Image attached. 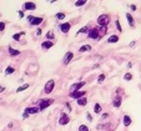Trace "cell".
<instances>
[{
  "mask_svg": "<svg viewBox=\"0 0 141 131\" xmlns=\"http://www.w3.org/2000/svg\"><path fill=\"white\" fill-rule=\"evenodd\" d=\"M19 16L23 18V16H24V13H23V11H19Z\"/></svg>",
  "mask_w": 141,
  "mask_h": 131,
  "instance_id": "cell-39",
  "label": "cell"
},
{
  "mask_svg": "<svg viewBox=\"0 0 141 131\" xmlns=\"http://www.w3.org/2000/svg\"><path fill=\"white\" fill-rule=\"evenodd\" d=\"M54 86H55V81H54V80H49V81L45 84V87H44L45 94H50V92L54 90Z\"/></svg>",
  "mask_w": 141,
  "mask_h": 131,
  "instance_id": "cell-3",
  "label": "cell"
},
{
  "mask_svg": "<svg viewBox=\"0 0 141 131\" xmlns=\"http://www.w3.org/2000/svg\"><path fill=\"white\" fill-rule=\"evenodd\" d=\"M69 121H70V117L65 114V112H61V115H60V120H59V124L60 125H66V124H69Z\"/></svg>",
  "mask_w": 141,
  "mask_h": 131,
  "instance_id": "cell-4",
  "label": "cell"
},
{
  "mask_svg": "<svg viewBox=\"0 0 141 131\" xmlns=\"http://www.w3.org/2000/svg\"><path fill=\"white\" fill-rule=\"evenodd\" d=\"M89 38L90 39H97L99 38V30L97 29H91L89 32Z\"/></svg>",
  "mask_w": 141,
  "mask_h": 131,
  "instance_id": "cell-9",
  "label": "cell"
},
{
  "mask_svg": "<svg viewBox=\"0 0 141 131\" xmlns=\"http://www.w3.org/2000/svg\"><path fill=\"white\" fill-rule=\"evenodd\" d=\"M39 111H40V110H39V107H26L24 114L30 115V114H36V112H39Z\"/></svg>",
  "mask_w": 141,
  "mask_h": 131,
  "instance_id": "cell-8",
  "label": "cell"
},
{
  "mask_svg": "<svg viewBox=\"0 0 141 131\" xmlns=\"http://www.w3.org/2000/svg\"><path fill=\"white\" fill-rule=\"evenodd\" d=\"M42 49H50L52 46V42L51 41H45V42H42Z\"/></svg>",
  "mask_w": 141,
  "mask_h": 131,
  "instance_id": "cell-19",
  "label": "cell"
},
{
  "mask_svg": "<svg viewBox=\"0 0 141 131\" xmlns=\"http://www.w3.org/2000/svg\"><path fill=\"white\" fill-rule=\"evenodd\" d=\"M24 8L26 9V10H35V4L34 3H25V5H24Z\"/></svg>",
  "mask_w": 141,
  "mask_h": 131,
  "instance_id": "cell-14",
  "label": "cell"
},
{
  "mask_svg": "<svg viewBox=\"0 0 141 131\" xmlns=\"http://www.w3.org/2000/svg\"><path fill=\"white\" fill-rule=\"evenodd\" d=\"M60 30H61L62 32H68V31L70 30V23H64V24H61V25H60Z\"/></svg>",
  "mask_w": 141,
  "mask_h": 131,
  "instance_id": "cell-10",
  "label": "cell"
},
{
  "mask_svg": "<svg viewBox=\"0 0 141 131\" xmlns=\"http://www.w3.org/2000/svg\"><path fill=\"white\" fill-rule=\"evenodd\" d=\"M85 85V81H81V82H76V84H74L70 86V90L71 92H75V91H80V89Z\"/></svg>",
  "mask_w": 141,
  "mask_h": 131,
  "instance_id": "cell-5",
  "label": "cell"
},
{
  "mask_svg": "<svg viewBox=\"0 0 141 131\" xmlns=\"http://www.w3.org/2000/svg\"><path fill=\"white\" fill-rule=\"evenodd\" d=\"M89 50H91L90 45H84V46L80 48V52H86V51H89Z\"/></svg>",
  "mask_w": 141,
  "mask_h": 131,
  "instance_id": "cell-21",
  "label": "cell"
},
{
  "mask_svg": "<svg viewBox=\"0 0 141 131\" xmlns=\"http://www.w3.org/2000/svg\"><path fill=\"white\" fill-rule=\"evenodd\" d=\"M101 110H102L101 105H100V104H95V106H94V111H95V114H100Z\"/></svg>",
  "mask_w": 141,
  "mask_h": 131,
  "instance_id": "cell-17",
  "label": "cell"
},
{
  "mask_svg": "<svg viewBox=\"0 0 141 131\" xmlns=\"http://www.w3.org/2000/svg\"><path fill=\"white\" fill-rule=\"evenodd\" d=\"M52 102H54L52 99H44V100H40V102H39V110H40V111L44 110V109H46L48 106H50Z\"/></svg>",
  "mask_w": 141,
  "mask_h": 131,
  "instance_id": "cell-1",
  "label": "cell"
},
{
  "mask_svg": "<svg viewBox=\"0 0 141 131\" xmlns=\"http://www.w3.org/2000/svg\"><path fill=\"white\" fill-rule=\"evenodd\" d=\"M106 117H109V114H104V115L101 116V119H106Z\"/></svg>",
  "mask_w": 141,
  "mask_h": 131,
  "instance_id": "cell-36",
  "label": "cell"
},
{
  "mask_svg": "<svg viewBox=\"0 0 141 131\" xmlns=\"http://www.w3.org/2000/svg\"><path fill=\"white\" fill-rule=\"evenodd\" d=\"M28 20H29V21H30V23H31V21H32V20H34V16H28Z\"/></svg>",
  "mask_w": 141,
  "mask_h": 131,
  "instance_id": "cell-35",
  "label": "cell"
},
{
  "mask_svg": "<svg viewBox=\"0 0 141 131\" xmlns=\"http://www.w3.org/2000/svg\"><path fill=\"white\" fill-rule=\"evenodd\" d=\"M131 122H132V120H131V117H130L129 115H125L124 116V126H130L131 125Z\"/></svg>",
  "mask_w": 141,
  "mask_h": 131,
  "instance_id": "cell-11",
  "label": "cell"
},
{
  "mask_svg": "<svg viewBox=\"0 0 141 131\" xmlns=\"http://www.w3.org/2000/svg\"><path fill=\"white\" fill-rule=\"evenodd\" d=\"M46 38H48V39H54V32H52V31H49L48 34H46Z\"/></svg>",
  "mask_w": 141,
  "mask_h": 131,
  "instance_id": "cell-28",
  "label": "cell"
},
{
  "mask_svg": "<svg viewBox=\"0 0 141 131\" xmlns=\"http://www.w3.org/2000/svg\"><path fill=\"white\" fill-rule=\"evenodd\" d=\"M126 19H127V23H129L130 26H134V25H135V23H134V18L130 15V13L126 14Z\"/></svg>",
  "mask_w": 141,
  "mask_h": 131,
  "instance_id": "cell-12",
  "label": "cell"
},
{
  "mask_svg": "<svg viewBox=\"0 0 141 131\" xmlns=\"http://www.w3.org/2000/svg\"><path fill=\"white\" fill-rule=\"evenodd\" d=\"M112 105H114L115 107H120V106H121V97H115Z\"/></svg>",
  "mask_w": 141,
  "mask_h": 131,
  "instance_id": "cell-15",
  "label": "cell"
},
{
  "mask_svg": "<svg viewBox=\"0 0 141 131\" xmlns=\"http://www.w3.org/2000/svg\"><path fill=\"white\" fill-rule=\"evenodd\" d=\"M66 106H68V109H69V110H70V111H71V105H70V104H69V102H66Z\"/></svg>",
  "mask_w": 141,
  "mask_h": 131,
  "instance_id": "cell-38",
  "label": "cell"
},
{
  "mask_svg": "<svg viewBox=\"0 0 141 131\" xmlns=\"http://www.w3.org/2000/svg\"><path fill=\"white\" fill-rule=\"evenodd\" d=\"M5 29V23H0V31H3Z\"/></svg>",
  "mask_w": 141,
  "mask_h": 131,
  "instance_id": "cell-31",
  "label": "cell"
},
{
  "mask_svg": "<svg viewBox=\"0 0 141 131\" xmlns=\"http://www.w3.org/2000/svg\"><path fill=\"white\" fill-rule=\"evenodd\" d=\"M14 71H15V69L13 66H8L5 70V75H11V74H14Z\"/></svg>",
  "mask_w": 141,
  "mask_h": 131,
  "instance_id": "cell-20",
  "label": "cell"
},
{
  "mask_svg": "<svg viewBox=\"0 0 141 131\" xmlns=\"http://www.w3.org/2000/svg\"><path fill=\"white\" fill-rule=\"evenodd\" d=\"M86 31H88V28H82V29H80V32H86Z\"/></svg>",
  "mask_w": 141,
  "mask_h": 131,
  "instance_id": "cell-33",
  "label": "cell"
},
{
  "mask_svg": "<svg viewBox=\"0 0 141 131\" xmlns=\"http://www.w3.org/2000/svg\"><path fill=\"white\" fill-rule=\"evenodd\" d=\"M28 87H29V84H24L23 86H19V87H18L16 92H21V91H24L25 89H28Z\"/></svg>",
  "mask_w": 141,
  "mask_h": 131,
  "instance_id": "cell-22",
  "label": "cell"
},
{
  "mask_svg": "<svg viewBox=\"0 0 141 131\" xmlns=\"http://www.w3.org/2000/svg\"><path fill=\"white\" fill-rule=\"evenodd\" d=\"M85 91H75V92H71L70 94V97H72V99H81V97H84L85 96Z\"/></svg>",
  "mask_w": 141,
  "mask_h": 131,
  "instance_id": "cell-6",
  "label": "cell"
},
{
  "mask_svg": "<svg viewBox=\"0 0 141 131\" xmlns=\"http://www.w3.org/2000/svg\"><path fill=\"white\" fill-rule=\"evenodd\" d=\"M109 21H110V19H109V16H107L106 14L100 15L99 18H97V23H99L100 25H102V26H106L107 24H109Z\"/></svg>",
  "mask_w": 141,
  "mask_h": 131,
  "instance_id": "cell-2",
  "label": "cell"
},
{
  "mask_svg": "<svg viewBox=\"0 0 141 131\" xmlns=\"http://www.w3.org/2000/svg\"><path fill=\"white\" fill-rule=\"evenodd\" d=\"M117 40H119V38L116 35H112L109 38V42H117Z\"/></svg>",
  "mask_w": 141,
  "mask_h": 131,
  "instance_id": "cell-23",
  "label": "cell"
},
{
  "mask_svg": "<svg viewBox=\"0 0 141 131\" xmlns=\"http://www.w3.org/2000/svg\"><path fill=\"white\" fill-rule=\"evenodd\" d=\"M79 131H89V127L86 125H80L79 126Z\"/></svg>",
  "mask_w": 141,
  "mask_h": 131,
  "instance_id": "cell-25",
  "label": "cell"
},
{
  "mask_svg": "<svg viewBox=\"0 0 141 131\" xmlns=\"http://www.w3.org/2000/svg\"><path fill=\"white\" fill-rule=\"evenodd\" d=\"M56 18H58V19H61V20H62V19L65 18V14H64V13H59V14H56Z\"/></svg>",
  "mask_w": 141,
  "mask_h": 131,
  "instance_id": "cell-29",
  "label": "cell"
},
{
  "mask_svg": "<svg viewBox=\"0 0 141 131\" xmlns=\"http://www.w3.org/2000/svg\"><path fill=\"white\" fill-rule=\"evenodd\" d=\"M78 105L79 106H85L86 104H88V99H86V97H81V99H78Z\"/></svg>",
  "mask_w": 141,
  "mask_h": 131,
  "instance_id": "cell-13",
  "label": "cell"
},
{
  "mask_svg": "<svg viewBox=\"0 0 141 131\" xmlns=\"http://www.w3.org/2000/svg\"><path fill=\"white\" fill-rule=\"evenodd\" d=\"M9 54L11 56H16V55H19L20 54V51L19 50H15V49H13V48H9Z\"/></svg>",
  "mask_w": 141,
  "mask_h": 131,
  "instance_id": "cell-16",
  "label": "cell"
},
{
  "mask_svg": "<svg viewBox=\"0 0 141 131\" xmlns=\"http://www.w3.org/2000/svg\"><path fill=\"white\" fill-rule=\"evenodd\" d=\"M4 90H5V87H4V86H1V85H0V92H3Z\"/></svg>",
  "mask_w": 141,
  "mask_h": 131,
  "instance_id": "cell-37",
  "label": "cell"
},
{
  "mask_svg": "<svg viewBox=\"0 0 141 131\" xmlns=\"http://www.w3.org/2000/svg\"><path fill=\"white\" fill-rule=\"evenodd\" d=\"M74 58V54L71 52V51H69V52H66L65 54V56H64V59H62V62L65 64V65H68L70 61H71V59Z\"/></svg>",
  "mask_w": 141,
  "mask_h": 131,
  "instance_id": "cell-7",
  "label": "cell"
},
{
  "mask_svg": "<svg viewBox=\"0 0 141 131\" xmlns=\"http://www.w3.org/2000/svg\"><path fill=\"white\" fill-rule=\"evenodd\" d=\"M104 79H105V75H104V74H101V75H99V78H97V81H99V82H102V81H104Z\"/></svg>",
  "mask_w": 141,
  "mask_h": 131,
  "instance_id": "cell-27",
  "label": "cell"
},
{
  "mask_svg": "<svg viewBox=\"0 0 141 131\" xmlns=\"http://www.w3.org/2000/svg\"><path fill=\"white\" fill-rule=\"evenodd\" d=\"M21 35H23V32H21V34H15V35L13 36V39H14V40H19Z\"/></svg>",
  "mask_w": 141,
  "mask_h": 131,
  "instance_id": "cell-30",
  "label": "cell"
},
{
  "mask_svg": "<svg viewBox=\"0 0 141 131\" xmlns=\"http://www.w3.org/2000/svg\"><path fill=\"white\" fill-rule=\"evenodd\" d=\"M51 1H52V3H54V1H56V0H51Z\"/></svg>",
  "mask_w": 141,
  "mask_h": 131,
  "instance_id": "cell-41",
  "label": "cell"
},
{
  "mask_svg": "<svg viewBox=\"0 0 141 131\" xmlns=\"http://www.w3.org/2000/svg\"><path fill=\"white\" fill-rule=\"evenodd\" d=\"M85 3H86V0H78V1L75 3V5H76V6H81V5H84Z\"/></svg>",
  "mask_w": 141,
  "mask_h": 131,
  "instance_id": "cell-26",
  "label": "cell"
},
{
  "mask_svg": "<svg viewBox=\"0 0 141 131\" xmlns=\"http://www.w3.org/2000/svg\"><path fill=\"white\" fill-rule=\"evenodd\" d=\"M88 120H89V121H92V116L90 114H88Z\"/></svg>",
  "mask_w": 141,
  "mask_h": 131,
  "instance_id": "cell-34",
  "label": "cell"
},
{
  "mask_svg": "<svg viewBox=\"0 0 141 131\" xmlns=\"http://www.w3.org/2000/svg\"><path fill=\"white\" fill-rule=\"evenodd\" d=\"M131 10H136V6H135V5H131Z\"/></svg>",
  "mask_w": 141,
  "mask_h": 131,
  "instance_id": "cell-40",
  "label": "cell"
},
{
  "mask_svg": "<svg viewBox=\"0 0 141 131\" xmlns=\"http://www.w3.org/2000/svg\"><path fill=\"white\" fill-rule=\"evenodd\" d=\"M41 21H42V18H34V20H32L30 24H31V25H39Z\"/></svg>",
  "mask_w": 141,
  "mask_h": 131,
  "instance_id": "cell-18",
  "label": "cell"
},
{
  "mask_svg": "<svg viewBox=\"0 0 141 131\" xmlns=\"http://www.w3.org/2000/svg\"><path fill=\"white\" fill-rule=\"evenodd\" d=\"M116 26H117V30H119V31L122 30V29H121V25H120V23H119V21H116Z\"/></svg>",
  "mask_w": 141,
  "mask_h": 131,
  "instance_id": "cell-32",
  "label": "cell"
},
{
  "mask_svg": "<svg viewBox=\"0 0 141 131\" xmlns=\"http://www.w3.org/2000/svg\"><path fill=\"white\" fill-rule=\"evenodd\" d=\"M124 79H125L126 81H130V80L132 79V75L130 74V72H127V74H125V75H124Z\"/></svg>",
  "mask_w": 141,
  "mask_h": 131,
  "instance_id": "cell-24",
  "label": "cell"
}]
</instances>
